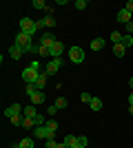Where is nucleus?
Wrapping results in <instances>:
<instances>
[{"mask_svg": "<svg viewBox=\"0 0 133 148\" xmlns=\"http://www.w3.org/2000/svg\"><path fill=\"white\" fill-rule=\"evenodd\" d=\"M13 44L20 47L25 53H31V49H33V36L25 33V31H18V36H16V40H13Z\"/></svg>", "mask_w": 133, "mask_h": 148, "instance_id": "f257e3e1", "label": "nucleus"}, {"mask_svg": "<svg viewBox=\"0 0 133 148\" xmlns=\"http://www.w3.org/2000/svg\"><path fill=\"white\" fill-rule=\"evenodd\" d=\"M20 31H25L29 36H36V31H40V25L38 20H31V18H20Z\"/></svg>", "mask_w": 133, "mask_h": 148, "instance_id": "f03ea898", "label": "nucleus"}, {"mask_svg": "<svg viewBox=\"0 0 133 148\" xmlns=\"http://www.w3.org/2000/svg\"><path fill=\"white\" fill-rule=\"evenodd\" d=\"M53 135H56V133L47 128V124H44V126H38V128H33V133H31L33 139H44V142H47V139H53Z\"/></svg>", "mask_w": 133, "mask_h": 148, "instance_id": "7ed1b4c3", "label": "nucleus"}, {"mask_svg": "<svg viewBox=\"0 0 133 148\" xmlns=\"http://www.w3.org/2000/svg\"><path fill=\"white\" fill-rule=\"evenodd\" d=\"M69 60L73 64H82L84 62V49L82 47H71L69 49Z\"/></svg>", "mask_w": 133, "mask_h": 148, "instance_id": "20e7f679", "label": "nucleus"}, {"mask_svg": "<svg viewBox=\"0 0 133 148\" xmlns=\"http://www.w3.org/2000/svg\"><path fill=\"white\" fill-rule=\"evenodd\" d=\"M38 77H40V73H38V71H33L31 66H27L25 71H22V80H25V84H36Z\"/></svg>", "mask_w": 133, "mask_h": 148, "instance_id": "39448f33", "label": "nucleus"}, {"mask_svg": "<svg viewBox=\"0 0 133 148\" xmlns=\"http://www.w3.org/2000/svg\"><path fill=\"white\" fill-rule=\"evenodd\" d=\"M60 66H62V60H49V62H47V69H44V73L51 77V75H56L58 71H60Z\"/></svg>", "mask_w": 133, "mask_h": 148, "instance_id": "423d86ee", "label": "nucleus"}, {"mask_svg": "<svg viewBox=\"0 0 133 148\" xmlns=\"http://www.w3.org/2000/svg\"><path fill=\"white\" fill-rule=\"evenodd\" d=\"M115 18H118V22H120V25H124V27H127L129 22H133V13L129 11V9H120Z\"/></svg>", "mask_w": 133, "mask_h": 148, "instance_id": "0eeeda50", "label": "nucleus"}, {"mask_svg": "<svg viewBox=\"0 0 133 148\" xmlns=\"http://www.w3.org/2000/svg\"><path fill=\"white\" fill-rule=\"evenodd\" d=\"M58 40H56V36H53V33H42V36H40V44H42V47H53V44H56Z\"/></svg>", "mask_w": 133, "mask_h": 148, "instance_id": "6e6552de", "label": "nucleus"}, {"mask_svg": "<svg viewBox=\"0 0 133 148\" xmlns=\"http://www.w3.org/2000/svg\"><path fill=\"white\" fill-rule=\"evenodd\" d=\"M22 111H25V108H22L20 104H11L9 108H5V117H7V119H11L13 115H20Z\"/></svg>", "mask_w": 133, "mask_h": 148, "instance_id": "1a4fd4ad", "label": "nucleus"}, {"mask_svg": "<svg viewBox=\"0 0 133 148\" xmlns=\"http://www.w3.org/2000/svg\"><path fill=\"white\" fill-rule=\"evenodd\" d=\"M31 53H38L40 58H51V49L49 47H42V44H33Z\"/></svg>", "mask_w": 133, "mask_h": 148, "instance_id": "9d476101", "label": "nucleus"}, {"mask_svg": "<svg viewBox=\"0 0 133 148\" xmlns=\"http://www.w3.org/2000/svg\"><path fill=\"white\" fill-rule=\"evenodd\" d=\"M64 53V44L62 42H56L51 47V60H60V56Z\"/></svg>", "mask_w": 133, "mask_h": 148, "instance_id": "9b49d317", "label": "nucleus"}, {"mask_svg": "<svg viewBox=\"0 0 133 148\" xmlns=\"http://www.w3.org/2000/svg\"><path fill=\"white\" fill-rule=\"evenodd\" d=\"M29 99H31V104L33 106H38V104H44V91H36V93H31V95H29Z\"/></svg>", "mask_w": 133, "mask_h": 148, "instance_id": "f8f14e48", "label": "nucleus"}, {"mask_svg": "<svg viewBox=\"0 0 133 148\" xmlns=\"http://www.w3.org/2000/svg\"><path fill=\"white\" fill-rule=\"evenodd\" d=\"M104 44H107V40H104V38H93L89 47H91V51H102V49H104Z\"/></svg>", "mask_w": 133, "mask_h": 148, "instance_id": "ddd939ff", "label": "nucleus"}, {"mask_svg": "<svg viewBox=\"0 0 133 148\" xmlns=\"http://www.w3.org/2000/svg\"><path fill=\"white\" fill-rule=\"evenodd\" d=\"M22 53H25V51L20 49V47H16V44H11V47H9V56H11L13 60H20V58H22Z\"/></svg>", "mask_w": 133, "mask_h": 148, "instance_id": "4468645a", "label": "nucleus"}, {"mask_svg": "<svg viewBox=\"0 0 133 148\" xmlns=\"http://www.w3.org/2000/svg\"><path fill=\"white\" fill-rule=\"evenodd\" d=\"M58 108V111H62V108H67V106H69V99L67 97H62V95H58L56 97V104H53Z\"/></svg>", "mask_w": 133, "mask_h": 148, "instance_id": "2eb2a0df", "label": "nucleus"}, {"mask_svg": "<svg viewBox=\"0 0 133 148\" xmlns=\"http://www.w3.org/2000/svg\"><path fill=\"white\" fill-rule=\"evenodd\" d=\"M40 25L51 29V27H56V18H53V16H44V18H40Z\"/></svg>", "mask_w": 133, "mask_h": 148, "instance_id": "dca6fc26", "label": "nucleus"}, {"mask_svg": "<svg viewBox=\"0 0 133 148\" xmlns=\"http://www.w3.org/2000/svg\"><path fill=\"white\" fill-rule=\"evenodd\" d=\"M33 144H36V139H33V137H22V139L18 142V146H20V148H33Z\"/></svg>", "mask_w": 133, "mask_h": 148, "instance_id": "f3484780", "label": "nucleus"}, {"mask_svg": "<svg viewBox=\"0 0 133 148\" xmlns=\"http://www.w3.org/2000/svg\"><path fill=\"white\" fill-rule=\"evenodd\" d=\"M22 115H25V117H36V115H38V111H36V106L33 104H29V106H25V111H22Z\"/></svg>", "mask_w": 133, "mask_h": 148, "instance_id": "a211bd4d", "label": "nucleus"}, {"mask_svg": "<svg viewBox=\"0 0 133 148\" xmlns=\"http://www.w3.org/2000/svg\"><path fill=\"white\" fill-rule=\"evenodd\" d=\"M47 82H49V75H47V73H40L38 82H36V86H38L40 91H44V86H47Z\"/></svg>", "mask_w": 133, "mask_h": 148, "instance_id": "6ab92c4d", "label": "nucleus"}, {"mask_svg": "<svg viewBox=\"0 0 133 148\" xmlns=\"http://www.w3.org/2000/svg\"><path fill=\"white\" fill-rule=\"evenodd\" d=\"M89 106H91V111H102V99L100 97H93L91 102H89Z\"/></svg>", "mask_w": 133, "mask_h": 148, "instance_id": "aec40b11", "label": "nucleus"}, {"mask_svg": "<svg viewBox=\"0 0 133 148\" xmlns=\"http://www.w3.org/2000/svg\"><path fill=\"white\" fill-rule=\"evenodd\" d=\"M122 47H124V49H129V47H133V36H129V33H124V36H122Z\"/></svg>", "mask_w": 133, "mask_h": 148, "instance_id": "412c9836", "label": "nucleus"}, {"mask_svg": "<svg viewBox=\"0 0 133 148\" xmlns=\"http://www.w3.org/2000/svg\"><path fill=\"white\" fill-rule=\"evenodd\" d=\"M31 7L33 9H40V11H47V2H44V0H33Z\"/></svg>", "mask_w": 133, "mask_h": 148, "instance_id": "4be33fe9", "label": "nucleus"}, {"mask_svg": "<svg viewBox=\"0 0 133 148\" xmlns=\"http://www.w3.org/2000/svg\"><path fill=\"white\" fill-rule=\"evenodd\" d=\"M9 122H11L13 126H22V122H25V115H22V113H20V115H13Z\"/></svg>", "mask_w": 133, "mask_h": 148, "instance_id": "5701e85b", "label": "nucleus"}, {"mask_svg": "<svg viewBox=\"0 0 133 148\" xmlns=\"http://www.w3.org/2000/svg\"><path fill=\"white\" fill-rule=\"evenodd\" d=\"M124 53H127V49H124L122 44H113V56L122 58V56H124Z\"/></svg>", "mask_w": 133, "mask_h": 148, "instance_id": "b1692460", "label": "nucleus"}, {"mask_svg": "<svg viewBox=\"0 0 133 148\" xmlns=\"http://www.w3.org/2000/svg\"><path fill=\"white\" fill-rule=\"evenodd\" d=\"M87 7H89V2H87V0H76V9H78V11H84Z\"/></svg>", "mask_w": 133, "mask_h": 148, "instance_id": "393cba45", "label": "nucleus"}, {"mask_svg": "<svg viewBox=\"0 0 133 148\" xmlns=\"http://www.w3.org/2000/svg\"><path fill=\"white\" fill-rule=\"evenodd\" d=\"M111 42H113V44H120V42H122V33L113 31V33H111Z\"/></svg>", "mask_w": 133, "mask_h": 148, "instance_id": "a878e982", "label": "nucleus"}, {"mask_svg": "<svg viewBox=\"0 0 133 148\" xmlns=\"http://www.w3.org/2000/svg\"><path fill=\"white\" fill-rule=\"evenodd\" d=\"M47 128L56 133V130H58V122H56V119H47Z\"/></svg>", "mask_w": 133, "mask_h": 148, "instance_id": "bb28decb", "label": "nucleus"}, {"mask_svg": "<svg viewBox=\"0 0 133 148\" xmlns=\"http://www.w3.org/2000/svg\"><path fill=\"white\" fill-rule=\"evenodd\" d=\"M80 99H82L84 104H89V102L93 99V95H91V93H82V95H80Z\"/></svg>", "mask_w": 133, "mask_h": 148, "instance_id": "cd10ccee", "label": "nucleus"}, {"mask_svg": "<svg viewBox=\"0 0 133 148\" xmlns=\"http://www.w3.org/2000/svg\"><path fill=\"white\" fill-rule=\"evenodd\" d=\"M29 66H31L33 71H38V73H40V60H31V64H29Z\"/></svg>", "mask_w": 133, "mask_h": 148, "instance_id": "c85d7f7f", "label": "nucleus"}, {"mask_svg": "<svg viewBox=\"0 0 133 148\" xmlns=\"http://www.w3.org/2000/svg\"><path fill=\"white\" fill-rule=\"evenodd\" d=\"M58 113V108L56 106H49V108H47V113H44V115H56Z\"/></svg>", "mask_w": 133, "mask_h": 148, "instance_id": "c756f323", "label": "nucleus"}, {"mask_svg": "<svg viewBox=\"0 0 133 148\" xmlns=\"http://www.w3.org/2000/svg\"><path fill=\"white\" fill-rule=\"evenodd\" d=\"M47 148H58V144L53 139H47Z\"/></svg>", "mask_w": 133, "mask_h": 148, "instance_id": "7c9ffc66", "label": "nucleus"}, {"mask_svg": "<svg viewBox=\"0 0 133 148\" xmlns=\"http://www.w3.org/2000/svg\"><path fill=\"white\" fill-rule=\"evenodd\" d=\"M127 33H129V36H133V22H129V25H127Z\"/></svg>", "mask_w": 133, "mask_h": 148, "instance_id": "2f4dec72", "label": "nucleus"}, {"mask_svg": "<svg viewBox=\"0 0 133 148\" xmlns=\"http://www.w3.org/2000/svg\"><path fill=\"white\" fill-rule=\"evenodd\" d=\"M124 9H129V11L133 13V0H129V2H127V7H124Z\"/></svg>", "mask_w": 133, "mask_h": 148, "instance_id": "473e14b6", "label": "nucleus"}, {"mask_svg": "<svg viewBox=\"0 0 133 148\" xmlns=\"http://www.w3.org/2000/svg\"><path fill=\"white\" fill-rule=\"evenodd\" d=\"M129 106H133V93L129 95Z\"/></svg>", "mask_w": 133, "mask_h": 148, "instance_id": "72a5a7b5", "label": "nucleus"}, {"mask_svg": "<svg viewBox=\"0 0 133 148\" xmlns=\"http://www.w3.org/2000/svg\"><path fill=\"white\" fill-rule=\"evenodd\" d=\"M58 148H69V146H67V144L62 142V144H58Z\"/></svg>", "mask_w": 133, "mask_h": 148, "instance_id": "f704fd0d", "label": "nucleus"}, {"mask_svg": "<svg viewBox=\"0 0 133 148\" xmlns=\"http://www.w3.org/2000/svg\"><path fill=\"white\" fill-rule=\"evenodd\" d=\"M129 86H131V91H133V77H131V80H129Z\"/></svg>", "mask_w": 133, "mask_h": 148, "instance_id": "c9c22d12", "label": "nucleus"}, {"mask_svg": "<svg viewBox=\"0 0 133 148\" xmlns=\"http://www.w3.org/2000/svg\"><path fill=\"white\" fill-rule=\"evenodd\" d=\"M129 113H131V115H133V106H129Z\"/></svg>", "mask_w": 133, "mask_h": 148, "instance_id": "e433bc0d", "label": "nucleus"}, {"mask_svg": "<svg viewBox=\"0 0 133 148\" xmlns=\"http://www.w3.org/2000/svg\"><path fill=\"white\" fill-rule=\"evenodd\" d=\"M11 148H20V146H18V144H13V146H11Z\"/></svg>", "mask_w": 133, "mask_h": 148, "instance_id": "4c0bfd02", "label": "nucleus"}]
</instances>
